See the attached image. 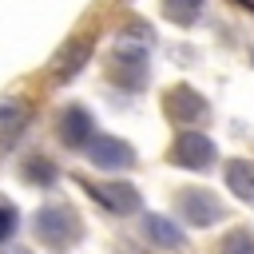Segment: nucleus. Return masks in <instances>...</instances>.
I'll list each match as a JSON object with an SVG mask.
<instances>
[{
  "mask_svg": "<svg viewBox=\"0 0 254 254\" xmlns=\"http://www.w3.org/2000/svg\"><path fill=\"white\" fill-rule=\"evenodd\" d=\"M87 190H91V198L103 202L111 214H135V210H139V190H135L131 183H95V187H87Z\"/></svg>",
  "mask_w": 254,
  "mask_h": 254,
  "instance_id": "nucleus-6",
  "label": "nucleus"
},
{
  "mask_svg": "<svg viewBox=\"0 0 254 254\" xmlns=\"http://www.w3.org/2000/svg\"><path fill=\"white\" fill-rule=\"evenodd\" d=\"M24 175L36 179V183H52V179H56V167H52V163H40V159H28V163H24Z\"/></svg>",
  "mask_w": 254,
  "mask_h": 254,
  "instance_id": "nucleus-13",
  "label": "nucleus"
},
{
  "mask_svg": "<svg viewBox=\"0 0 254 254\" xmlns=\"http://www.w3.org/2000/svg\"><path fill=\"white\" fill-rule=\"evenodd\" d=\"M143 234L155 242V246H167V250H179L187 238H183V230L171 222V218H163V214H147L143 218Z\"/></svg>",
  "mask_w": 254,
  "mask_h": 254,
  "instance_id": "nucleus-9",
  "label": "nucleus"
},
{
  "mask_svg": "<svg viewBox=\"0 0 254 254\" xmlns=\"http://www.w3.org/2000/svg\"><path fill=\"white\" fill-rule=\"evenodd\" d=\"M56 135H60L64 147H75V151L87 147V143L95 139V119H91V111H83L79 103L64 107L60 119H56Z\"/></svg>",
  "mask_w": 254,
  "mask_h": 254,
  "instance_id": "nucleus-5",
  "label": "nucleus"
},
{
  "mask_svg": "<svg viewBox=\"0 0 254 254\" xmlns=\"http://www.w3.org/2000/svg\"><path fill=\"white\" fill-rule=\"evenodd\" d=\"M36 234H40L52 250H64L67 242H75L79 222L71 218L67 206H48V210H40V218H36Z\"/></svg>",
  "mask_w": 254,
  "mask_h": 254,
  "instance_id": "nucleus-4",
  "label": "nucleus"
},
{
  "mask_svg": "<svg viewBox=\"0 0 254 254\" xmlns=\"http://www.w3.org/2000/svg\"><path fill=\"white\" fill-rule=\"evenodd\" d=\"M12 230H16V210H12L8 202H0V242L12 238Z\"/></svg>",
  "mask_w": 254,
  "mask_h": 254,
  "instance_id": "nucleus-14",
  "label": "nucleus"
},
{
  "mask_svg": "<svg viewBox=\"0 0 254 254\" xmlns=\"http://www.w3.org/2000/svg\"><path fill=\"white\" fill-rule=\"evenodd\" d=\"M111 79L123 83V87H143V83H147V60H143V52H123V56H115Z\"/></svg>",
  "mask_w": 254,
  "mask_h": 254,
  "instance_id": "nucleus-8",
  "label": "nucleus"
},
{
  "mask_svg": "<svg viewBox=\"0 0 254 254\" xmlns=\"http://www.w3.org/2000/svg\"><path fill=\"white\" fill-rule=\"evenodd\" d=\"M163 12L175 24H194L202 16V0H163Z\"/></svg>",
  "mask_w": 254,
  "mask_h": 254,
  "instance_id": "nucleus-11",
  "label": "nucleus"
},
{
  "mask_svg": "<svg viewBox=\"0 0 254 254\" xmlns=\"http://www.w3.org/2000/svg\"><path fill=\"white\" fill-rule=\"evenodd\" d=\"M175 214H179L187 226H214V222H222V202H218L210 190L187 187V190L175 198Z\"/></svg>",
  "mask_w": 254,
  "mask_h": 254,
  "instance_id": "nucleus-1",
  "label": "nucleus"
},
{
  "mask_svg": "<svg viewBox=\"0 0 254 254\" xmlns=\"http://www.w3.org/2000/svg\"><path fill=\"white\" fill-rule=\"evenodd\" d=\"M226 187L242 198V202H254V163L250 159H234L226 167Z\"/></svg>",
  "mask_w": 254,
  "mask_h": 254,
  "instance_id": "nucleus-10",
  "label": "nucleus"
},
{
  "mask_svg": "<svg viewBox=\"0 0 254 254\" xmlns=\"http://www.w3.org/2000/svg\"><path fill=\"white\" fill-rule=\"evenodd\" d=\"M222 254H254V230H234L222 242Z\"/></svg>",
  "mask_w": 254,
  "mask_h": 254,
  "instance_id": "nucleus-12",
  "label": "nucleus"
},
{
  "mask_svg": "<svg viewBox=\"0 0 254 254\" xmlns=\"http://www.w3.org/2000/svg\"><path fill=\"white\" fill-rule=\"evenodd\" d=\"M214 143L202 135V131H183L175 143H171V163L183 167V171H206L214 163Z\"/></svg>",
  "mask_w": 254,
  "mask_h": 254,
  "instance_id": "nucleus-2",
  "label": "nucleus"
},
{
  "mask_svg": "<svg viewBox=\"0 0 254 254\" xmlns=\"http://www.w3.org/2000/svg\"><path fill=\"white\" fill-rule=\"evenodd\" d=\"M83 151H87V163L99 167V171H127V167H135V151L123 139H115V135H95Z\"/></svg>",
  "mask_w": 254,
  "mask_h": 254,
  "instance_id": "nucleus-3",
  "label": "nucleus"
},
{
  "mask_svg": "<svg viewBox=\"0 0 254 254\" xmlns=\"http://www.w3.org/2000/svg\"><path fill=\"white\" fill-rule=\"evenodd\" d=\"M167 115H171L175 123L190 127V123H198V119L206 115V99H202L194 87H175V91L167 95Z\"/></svg>",
  "mask_w": 254,
  "mask_h": 254,
  "instance_id": "nucleus-7",
  "label": "nucleus"
}]
</instances>
